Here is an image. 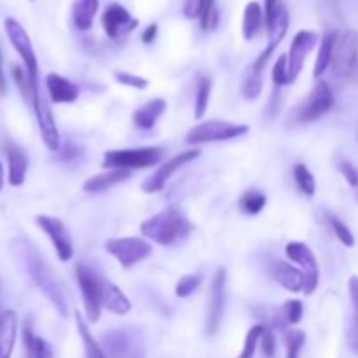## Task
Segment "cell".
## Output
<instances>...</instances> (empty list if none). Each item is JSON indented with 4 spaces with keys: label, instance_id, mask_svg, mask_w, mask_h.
I'll return each mask as SVG.
<instances>
[{
    "label": "cell",
    "instance_id": "1",
    "mask_svg": "<svg viewBox=\"0 0 358 358\" xmlns=\"http://www.w3.org/2000/svg\"><path fill=\"white\" fill-rule=\"evenodd\" d=\"M287 28H289V14H287L285 7L276 13L275 21H273L271 28H269V42L266 45L264 51L255 58V62L245 70L243 80H241V96L245 100H257L262 93V79H264V70L268 62L271 59L273 52L276 51V48L280 45V42L283 41L287 34Z\"/></svg>",
    "mask_w": 358,
    "mask_h": 358
},
{
    "label": "cell",
    "instance_id": "2",
    "mask_svg": "<svg viewBox=\"0 0 358 358\" xmlns=\"http://www.w3.org/2000/svg\"><path fill=\"white\" fill-rule=\"evenodd\" d=\"M140 231L147 240L154 241L161 247H171V245L184 241L191 234L192 224L180 210L171 206V208L163 210V212L143 220Z\"/></svg>",
    "mask_w": 358,
    "mask_h": 358
},
{
    "label": "cell",
    "instance_id": "3",
    "mask_svg": "<svg viewBox=\"0 0 358 358\" xmlns=\"http://www.w3.org/2000/svg\"><path fill=\"white\" fill-rule=\"evenodd\" d=\"M24 262H27V269L30 273L31 280L35 282V285L44 294L45 299L52 304V308L58 311L59 317H69V304H66L65 294H63L62 287H59L58 280H56V275L49 268L48 262L35 252V248H27Z\"/></svg>",
    "mask_w": 358,
    "mask_h": 358
},
{
    "label": "cell",
    "instance_id": "4",
    "mask_svg": "<svg viewBox=\"0 0 358 358\" xmlns=\"http://www.w3.org/2000/svg\"><path fill=\"white\" fill-rule=\"evenodd\" d=\"M164 157L163 147H136V149H115L103 154L101 166L107 170H145L159 164Z\"/></svg>",
    "mask_w": 358,
    "mask_h": 358
},
{
    "label": "cell",
    "instance_id": "5",
    "mask_svg": "<svg viewBox=\"0 0 358 358\" xmlns=\"http://www.w3.org/2000/svg\"><path fill=\"white\" fill-rule=\"evenodd\" d=\"M250 131L247 124L231 121H220V119H210V121H201L189 129L185 135V142L189 145H203V143L212 142H227V140L240 138Z\"/></svg>",
    "mask_w": 358,
    "mask_h": 358
},
{
    "label": "cell",
    "instance_id": "6",
    "mask_svg": "<svg viewBox=\"0 0 358 358\" xmlns=\"http://www.w3.org/2000/svg\"><path fill=\"white\" fill-rule=\"evenodd\" d=\"M76 276L84 301V317L90 324H96L101 317V308H103V303H101L103 278L94 275L93 269H90L83 262L76 266Z\"/></svg>",
    "mask_w": 358,
    "mask_h": 358
},
{
    "label": "cell",
    "instance_id": "7",
    "mask_svg": "<svg viewBox=\"0 0 358 358\" xmlns=\"http://www.w3.org/2000/svg\"><path fill=\"white\" fill-rule=\"evenodd\" d=\"M105 250L121 264L122 269H129L152 255V245L145 238L126 236L108 240L105 243Z\"/></svg>",
    "mask_w": 358,
    "mask_h": 358
},
{
    "label": "cell",
    "instance_id": "8",
    "mask_svg": "<svg viewBox=\"0 0 358 358\" xmlns=\"http://www.w3.org/2000/svg\"><path fill=\"white\" fill-rule=\"evenodd\" d=\"M334 105L336 98L331 86L325 80H318L313 90H311L310 96L299 105V108L296 112V117L303 124H310V122L318 121L325 114H329Z\"/></svg>",
    "mask_w": 358,
    "mask_h": 358
},
{
    "label": "cell",
    "instance_id": "9",
    "mask_svg": "<svg viewBox=\"0 0 358 358\" xmlns=\"http://www.w3.org/2000/svg\"><path fill=\"white\" fill-rule=\"evenodd\" d=\"M3 27H6V34L9 37L10 44L16 49L17 55L21 56V59H23L24 70H27L30 80L34 84H38V62L34 45H31L30 35L27 34L23 24L14 20V17H7Z\"/></svg>",
    "mask_w": 358,
    "mask_h": 358
},
{
    "label": "cell",
    "instance_id": "10",
    "mask_svg": "<svg viewBox=\"0 0 358 358\" xmlns=\"http://www.w3.org/2000/svg\"><path fill=\"white\" fill-rule=\"evenodd\" d=\"M201 156V150L199 149H189L184 152H178L177 156H173L171 159H168L166 163L161 164L149 178L142 184V191L147 194H156V192L163 191L166 187V184L170 182V178L177 173L178 170L185 166V164L192 163L194 159Z\"/></svg>",
    "mask_w": 358,
    "mask_h": 358
},
{
    "label": "cell",
    "instance_id": "11",
    "mask_svg": "<svg viewBox=\"0 0 358 358\" xmlns=\"http://www.w3.org/2000/svg\"><path fill=\"white\" fill-rule=\"evenodd\" d=\"M31 105H34L35 115H37L38 129H41V136L42 140H44V145L48 147L51 152H58L59 143H62V140H59L58 126H56L55 115H52L51 107H49V101L45 100L44 93H42L38 84L35 86Z\"/></svg>",
    "mask_w": 358,
    "mask_h": 358
},
{
    "label": "cell",
    "instance_id": "12",
    "mask_svg": "<svg viewBox=\"0 0 358 358\" xmlns=\"http://www.w3.org/2000/svg\"><path fill=\"white\" fill-rule=\"evenodd\" d=\"M285 255L292 262L299 266L301 271L306 276V287H304V294L311 296L317 290L318 283H320V269H318L317 257H315L313 250L308 247L306 243L301 241H292L285 247Z\"/></svg>",
    "mask_w": 358,
    "mask_h": 358
},
{
    "label": "cell",
    "instance_id": "13",
    "mask_svg": "<svg viewBox=\"0 0 358 358\" xmlns=\"http://www.w3.org/2000/svg\"><path fill=\"white\" fill-rule=\"evenodd\" d=\"M35 222H37V226L49 236V240H51L59 261L62 262L72 261L73 243H72V238H70L69 229H66V226L63 224V220L56 219V217H49V215H37Z\"/></svg>",
    "mask_w": 358,
    "mask_h": 358
},
{
    "label": "cell",
    "instance_id": "14",
    "mask_svg": "<svg viewBox=\"0 0 358 358\" xmlns=\"http://www.w3.org/2000/svg\"><path fill=\"white\" fill-rule=\"evenodd\" d=\"M226 269H217L212 285H210L208 310H206V334L208 336L215 334L222 322L224 304H226Z\"/></svg>",
    "mask_w": 358,
    "mask_h": 358
},
{
    "label": "cell",
    "instance_id": "15",
    "mask_svg": "<svg viewBox=\"0 0 358 358\" xmlns=\"http://www.w3.org/2000/svg\"><path fill=\"white\" fill-rule=\"evenodd\" d=\"M320 37H318L317 31L313 30H299L296 34V37L292 38V44H290L289 56H287V62H289V83L294 84L299 77V73L303 72L304 62H306L308 55L313 51L315 45L318 44Z\"/></svg>",
    "mask_w": 358,
    "mask_h": 358
},
{
    "label": "cell",
    "instance_id": "16",
    "mask_svg": "<svg viewBox=\"0 0 358 358\" xmlns=\"http://www.w3.org/2000/svg\"><path fill=\"white\" fill-rule=\"evenodd\" d=\"M358 62V31L346 30L338 37L334 49V58H332V66H334L336 76L346 77L352 73Z\"/></svg>",
    "mask_w": 358,
    "mask_h": 358
},
{
    "label": "cell",
    "instance_id": "17",
    "mask_svg": "<svg viewBox=\"0 0 358 358\" xmlns=\"http://www.w3.org/2000/svg\"><path fill=\"white\" fill-rule=\"evenodd\" d=\"M101 27L105 34L110 38H121L122 35H128L129 31L138 27V21L133 20L129 10L122 7L121 3H112L101 14Z\"/></svg>",
    "mask_w": 358,
    "mask_h": 358
},
{
    "label": "cell",
    "instance_id": "18",
    "mask_svg": "<svg viewBox=\"0 0 358 358\" xmlns=\"http://www.w3.org/2000/svg\"><path fill=\"white\" fill-rule=\"evenodd\" d=\"M269 275L273 276L276 283L283 287L289 292H304V287H306V276L296 266L289 264L285 261H273L269 266Z\"/></svg>",
    "mask_w": 358,
    "mask_h": 358
},
{
    "label": "cell",
    "instance_id": "19",
    "mask_svg": "<svg viewBox=\"0 0 358 358\" xmlns=\"http://www.w3.org/2000/svg\"><path fill=\"white\" fill-rule=\"evenodd\" d=\"M45 87L52 103H73L80 94V87L59 73H48Z\"/></svg>",
    "mask_w": 358,
    "mask_h": 358
},
{
    "label": "cell",
    "instance_id": "20",
    "mask_svg": "<svg viewBox=\"0 0 358 358\" xmlns=\"http://www.w3.org/2000/svg\"><path fill=\"white\" fill-rule=\"evenodd\" d=\"M131 177V171L128 170H108L103 171L100 175H93V177L87 178L83 185L84 192H90V194H100V192L108 191V189L115 187V185L122 184L124 180Z\"/></svg>",
    "mask_w": 358,
    "mask_h": 358
},
{
    "label": "cell",
    "instance_id": "21",
    "mask_svg": "<svg viewBox=\"0 0 358 358\" xmlns=\"http://www.w3.org/2000/svg\"><path fill=\"white\" fill-rule=\"evenodd\" d=\"M168 103L163 98H154V100L147 101L142 107L136 108L133 112V124L138 129H152L156 126V122L159 121L161 115L166 112Z\"/></svg>",
    "mask_w": 358,
    "mask_h": 358
},
{
    "label": "cell",
    "instance_id": "22",
    "mask_svg": "<svg viewBox=\"0 0 358 358\" xmlns=\"http://www.w3.org/2000/svg\"><path fill=\"white\" fill-rule=\"evenodd\" d=\"M101 303H103L105 310L110 311L112 315H117V317H124L131 310V303L124 296V292L107 280H103V285H101Z\"/></svg>",
    "mask_w": 358,
    "mask_h": 358
},
{
    "label": "cell",
    "instance_id": "23",
    "mask_svg": "<svg viewBox=\"0 0 358 358\" xmlns=\"http://www.w3.org/2000/svg\"><path fill=\"white\" fill-rule=\"evenodd\" d=\"M17 334V317L14 311L0 315V358H10Z\"/></svg>",
    "mask_w": 358,
    "mask_h": 358
},
{
    "label": "cell",
    "instance_id": "24",
    "mask_svg": "<svg viewBox=\"0 0 358 358\" xmlns=\"http://www.w3.org/2000/svg\"><path fill=\"white\" fill-rule=\"evenodd\" d=\"M98 9H100V0H73L72 21L77 30H91Z\"/></svg>",
    "mask_w": 358,
    "mask_h": 358
},
{
    "label": "cell",
    "instance_id": "25",
    "mask_svg": "<svg viewBox=\"0 0 358 358\" xmlns=\"http://www.w3.org/2000/svg\"><path fill=\"white\" fill-rule=\"evenodd\" d=\"M338 31H327V34L322 37L320 41V49H318L317 62H315L313 69V77L315 79H320L325 72H327L329 66L332 65V58H334V49L336 42H338Z\"/></svg>",
    "mask_w": 358,
    "mask_h": 358
},
{
    "label": "cell",
    "instance_id": "26",
    "mask_svg": "<svg viewBox=\"0 0 358 358\" xmlns=\"http://www.w3.org/2000/svg\"><path fill=\"white\" fill-rule=\"evenodd\" d=\"M262 23H264V10L262 6L255 0L247 3L243 10V24H241V31H243L245 41H252V38L257 37V34L261 31Z\"/></svg>",
    "mask_w": 358,
    "mask_h": 358
},
{
    "label": "cell",
    "instance_id": "27",
    "mask_svg": "<svg viewBox=\"0 0 358 358\" xmlns=\"http://www.w3.org/2000/svg\"><path fill=\"white\" fill-rule=\"evenodd\" d=\"M7 161H9V184L13 187H20V185L24 184V177H27V156L17 147H9L7 149Z\"/></svg>",
    "mask_w": 358,
    "mask_h": 358
},
{
    "label": "cell",
    "instance_id": "28",
    "mask_svg": "<svg viewBox=\"0 0 358 358\" xmlns=\"http://www.w3.org/2000/svg\"><path fill=\"white\" fill-rule=\"evenodd\" d=\"M76 325L77 331H79L80 341H83L84 346V358H108L107 353H105L103 348L100 346V343H98L96 339H94V336L91 334L86 322L83 320L80 311H76Z\"/></svg>",
    "mask_w": 358,
    "mask_h": 358
},
{
    "label": "cell",
    "instance_id": "29",
    "mask_svg": "<svg viewBox=\"0 0 358 358\" xmlns=\"http://www.w3.org/2000/svg\"><path fill=\"white\" fill-rule=\"evenodd\" d=\"M348 294L352 301V325H350V348L358 355V276H352L348 282Z\"/></svg>",
    "mask_w": 358,
    "mask_h": 358
},
{
    "label": "cell",
    "instance_id": "30",
    "mask_svg": "<svg viewBox=\"0 0 358 358\" xmlns=\"http://www.w3.org/2000/svg\"><path fill=\"white\" fill-rule=\"evenodd\" d=\"M210 94H212V79L210 77H199L198 86H196V100H194V119L201 121L208 110Z\"/></svg>",
    "mask_w": 358,
    "mask_h": 358
},
{
    "label": "cell",
    "instance_id": "31",
    "mask_svg": "<svg viewBox=\"0 0 358 358\" xmlns=\"http://www.w3.org/2000/svg\"><path fill=\"white\" fill-rule=\"evenodd\" d=\"M23 343L28 358H52V350L42 338L35 336L28 327L23 331Z\"/></svg>",
    "mask_w": 358,
    "mask_h": 358
},
{
    "label": "cell",
    "instance_id": "32",
    "mask_svg": "<svg viewBox=\"0 0 358 358\" xmlns=\"http://www.w3.org/2000/svg\"><path fill=\"white\" fill-rule=\"evenodd\" d=\"M266 203H268V198H266L264 192L255 191V189H250V191L243 192L238 201V206L243 213L247 215H257L262 210L266 208Z\"/></svg>",
    "mask_w": 358,
    "mask_h": 358
},
{
    "label": "cell",
    "instance_id": "33",
    "mask_svg": "<svg viewBox=\"0 0 358 358\" xmlns=\"http://www.w3.org/2000/svg\"><path fill=\"white\" fill-rule=\"evenodd\" d=\"M304 313V306L299 299H289L285 304L282 306L278 313V325L283 327V325H297L303 318Z\"/></svg>",
    "mask_w": 358,
    "mask_h": 358
},
{
    "label": "cell",
    "instance_id": "34",
    "mask_svg": "<svg viewBox=\"0 0 358 358\" xmlns=\"http://www.w3.org/2000/svg\"><path fill=\"white\" fill-rule=\"evenodd\" d=\"M294 180H296L297 189L303 192L304 196H315V191H317V182H315L313 173L308 170L306 164H296L294 166Z\"/></svg>",
    "mask_w": 358,
    "mask_h": 358
},
{
    "label": "cell",
    "instance_id": "35",
    "mask_svg": "<svg viewBox=\"0 0 358 358\" xmlns=\"http://www.w3.org/2000/svg\"><path fill=\"white\" fill-rule=\"evenodd\" d=\"M283 341H285V358H299L301 350L306 343V334L303 331H285L283 332Z\"/></svg>",
    "mask_w": 358,
    "mask_h": 358
},
{
    "label": "cell",
    "instance_id": "36",
    "mask_svg": "<svg viewBox=\"0 0 358 358\" xmlns=\"http://www.w3.org/2000/svg\"><path fill=\"white\" fill-rule=\"evenodd\" d=\"M264 329H266L264 325H259V324L254 325V327H250V331H248L247 336H245L243 348H241V353L238 358H254L255 350H257L259 343H261Z\"/></svg>",
    "mask_w": 358,
    "mask_h": 358
},
{
    "label": "cell",
    "instance_id": "37",
    "mask_svg": "<svg viewBox=\"0 0 358 358\" xmlns=\"http://www.w3.org/2000/svg\"><path fill=\"white\" fill-rule=\"evenodd\" d=\"M327 219H329V224H331L332 231H334L336 238H338V240L341 241V243L345 245V247H348V248L355 247V236H353L352 229H350V227L346 226V224L343 222V220L339 219V217L332 215V213H329Z\"/></svg>",
    "mask_w": 358,
    "mask_h": 358
},
{
    "label": "cell",
    "instance_id": "38",
    "mask_svg": "<svg viewBox=\"0 0 358 358\" xmlns=\"http://www.w3.org/2000/svg\"><path fill=\"white\" fill-rule=\"evenodd\" d=\"M201 283H203L201 275L182 276V278L177 282V285H175V296L180 297V299H185V297L192 296V294L201 287Z\"/></svg>",
    "mask_w": 358,
    "mask_h": 358
},
{
    "label": "cell",
    "instance_id": "39",
    "mask_svg": "<svg viewBox=\"0 0 358 358\" xmlns=\"http://www.w3.org/2000/svg\"><path fill=\"white\" fill-rule=\"evenodd\" d=\"M13 77H14V80H16L17 90L21 91V94H23L24 100H28V101L34 100V91H35V86H37V84L31 83L30 77H28V73H27V70L21 69V66H14Z\"/></svg>",
    "mask_w": 358,
    "mask_h": 358
},
{
    "label": "cell",
    "instance_id": "40",
    "mask_svg": "<svg viewBox=\"0 0 358 358\" xmlns=\"http://www.w3.org/2000/svg\"><path fill=\"white\" fill-rule=\"evenodd\" d=\"M273 86L275 90H282L283 86H287L289 83V62H287V56L282 55L276 59L275 66H273Z\"/></svg>",
    "mask_w": 358,
    "mask_h": 358
},
{
    "label": "cell",
    "instance_id": "41",
    "mask_svg": "<svg viewBox=\"0 0 358 358\" xmlns=\"http://www.w3.org/2000/svg\"><path fill=\"white\" fill-rule=\"evenodd\" d=\"M219 9H217V0H206L205 13L201 16V28L205 31L213 30L219 24Z\"/></svg>",
    "mask_w": 358,
    "mask_h": 358
},
{
    "label": "cell",
    "instance_id": "42",
    "mask_svg": "<svg viewBox=\"0 0 358 358\" xmlns=\"http://www.w3.org/2000/svg\"><path fill=\"white\" fill-rule=\"evenodd\" d=\"M114 79L117 80L119 84H122V86L133 87V90H147V87H149V79L135 76V73L129 72H115Z\"/></svg>",
    "mask_w": 358,
    "mask_h": 358
},
{
    "label": "cell",
    "instance_id": "43",
    "mask_svg": "<svg viewBox=\"0 0 358 358\" xmlns=\"http://www.w3.org/2000/svg\"><path fill=\"white\" fill-rule=\"evenodd\" d=\"M338 170L341 171V175L346 178V182H348L352 187H358V170L357 166H353V163H350L345 157H339Z\"/></svg>",
    "mask_w": 358,
    "mask_h": 358
},
{
    "label": "cell",
    "instance_id": "44",
    "mask_svg": "<svg viewBox=\"0 0 358 358\" xmlns=\"http://www.w3.org/2000/svg\"><path fill=\"white\" fill-rule=\"evenodd\" d=\"M206 0H184V7H182V13L187 20H196V17H201L205 13Z\"/></svg>",
    "mask_w": 358,
    "mask_h": 358
},
{
    "label": "cell",
    "instance_id": "45",
    "mask_svg": "<svg viewBox=\"0 0 358 358\" xmlns=\"http://www.w3.org/2000/svg\"><path fill=\"white\" fill-rule=\"evenodd\" d=\"M261 350H262V355L266 358H273L276 353V336L273 334L269 329H264L262 332V338H261Z\"/></svg>",
    "mask_w": 358,
    "mask_h": 358
},
{
    "label": "cell",
    "instance_id": "46",
    "mask_svg": "<svg viewBox=\"0 0 358 358\" xmlns=\"http://www.w3.org/2000/svg\"><path fill=\"white\" fill-rule=\"evenodd\" d=\"M278 0H266L264 2V23L266 28H269L273 24V20L276 16V10H278Z\"/></svg>",
    "mask_w": 358,
    "mask_h": 358
},
{
    "label": "cell",
    "instance_id": "47",
    "mask_svg": "<svg viewBox=\"0 0 358 358\" xmlns=\"http://www.w3.org/2000/svg\"><path fill=\"white\" fill-rule=\"evenodd\" d=\"M156 35H157V24L152 23L142 31V37L140 38H142L143 44H152V42L156 41Z\"/></svg>",
    "mask_w": 358,
    "mask_h": 358
},
{
    "label": "cell",
    "instance_id": "48",
    "mask_svg": "<svg viewBox=\"0 0 358 358\" xmlns=\"http://www.w3.org/2000/svg\"><path fill=\"white\" fill-rule=\"evenodd\" d=\"M7 91V83H6V76H3V69H2V52H0V94H3Z\"/></svg>",
    "mask_w": 358,
    "mask_h": 358
},
{
    "label": "cell",
    "instance_id": "49",
    "mask_svg": "<svg viewBox=\"0 0 358 358\" xmlns=\"http://www.w3.org/2000/svg\"><path fill=\"white\" fill-rule=\"evenodd\" d=\"M2 187H3V166L2 163H0V191H2Z\"/></svg>",
    "mask_w": 358,
    "mask_h": 358
}]
</instances>
